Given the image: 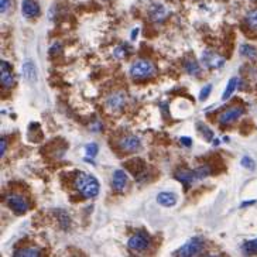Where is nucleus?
Segmentation results:
<instances>
[{
  "instance_id": "f257e3e1",
  "label": "nucleus",
  "mask_w": 257,
  "mask_h": 257,
  "mask_svg": "<svg viewBox=\"0 0 257 257\" xmlns=\"http://www.w3.org/2000/svg\"><path fill=\"white\" fill-rule=\"evenodd\" d=\"M75 187L83 198H95L99 193V181L91 174L79 173L75 178Z\"/></svg>"
},
{
  "instance_id": "f03ea898",
  "label": "nucleus",
  "mask_w": 257,
  "mask_h": 257,
  "mask_svg": "<svg viewBox=\"0 0 257 257\" xmlns=\"http://www.w3.org/2000/svg\"><path fill=\"white\" fill-rule=\"evenodd\" d=\"M156 73V66L153 63L147 60H138L130 66V75L136 79H144L150 78Z\"/></svg>"
},
{
  "instance_id": "7ed1b4c3",
  "label": "nucleus",
  "mask_w": 257,
  "mask_h": 257,
  "mask_svg": "<svg viewBox=\"0 0 257 257\" xmlns=\"http://www.w3.org/2000/svg\"><path fill=\"white\" fill-rule=\"evenodd\" d=\"M203 242L199 238H193L191 240H188L183 248L177 252V255L181 257H193V256H199L202 252H203Z\"/></svg>"
},
{
  "instance_id": "20e7f679",
  "label": "nucleus",
  "mask_w": 257,
  "mask_h": 257,
  "mask_svg": "<svg viewBox=\"0 0 257 257\" xmlns=\"http://www.w3.org/2000/svg\"><path fill=\"white\" fill-rule=\"evenodd\" d=\"M6 203L10 209L17 215H23L28 211L27 199L20 193H9L6 196Z\"/></svg>"
},
{
  "instance_id": "39448f33",
  "label": "nucleus",
  "mask_w": 257,
  "mask_h": 257,
  "mask_svg": "<svg viewBox=\"0 0 257 257\" xmlns=\"http://www.w3.org/2000/svg\"><path fill=\"white\" fill-rule=\"evenodd\" d=\"M151 245V238L147 235L146 232H138L134 236L128 239V248L134 252H143L147 250Z\"/></svg>"
},
{
  "instance_id": "423d86ee",
  "label": "nucleus",
  "mask_w": 257,
  "mask_h": 257,
  "mask_svg": "<svg viewBox=\"0 0 257 257\" xmlns=\"http://www.w3.org/2000/svg\"><path fill=\"white\" fill-rule=\"evenodd\" d=\"M119 146L125 153H131V151H137L141 147V143H140V138L137 136L126 134L119 140Z\"/></svg>"
},
{
  "instance_id": "0eeeda50",
  "label": "nucleus",
  "mask_w": 257,
  "mask_h": 257,
  "mask_svg": "<svg viewBox=\"0 0 257 257\" xmlns=\"http://www.w3.org/2000/svg\"><path fill=\"white\" fill-rule=\"evenodd\" d=\"M202 63L206 65L209 69H216L225 65V58L220 57L216 53H212V51H205L202 54Z\"/></svg>"
},
{
  "instance_id": "6e6552de",
  "label": "nucleus",
  "mask_w": 257,
  "mask_h": 257,
  "mask_svg": "<svg viewBox=\"0 0 257 257\" xmlns=\"http://www.w3.org/2000/svg\"><path fill=\"white\" fill-rule=\"evenodd\" d=\"M243 113H245V110L242 109V108H239V106H232V108L226 109L222 115H220L219 122L222 125H230V123H233L236 119H239Z\"/></svg>"
},
{
  "instance_id": "1a4fd4ad",
  "label": "nucleus",
  "mask_w": 257,
  "mask_h": 257,
  "mask_svg": "<svg viewBox=\"0 0 257 257\" xmlns=\"http://www.w3.org/2000/svg\"><path fill=\"white\" fill-rule=\"evenodd\" d=\"M0 82L3 85V88H10L13 82H14V76H13V72L10 69V65L6 63V61H1L0 63Z\"/></svg>"
},
{
  "instance_id": "9d476101",
  "label": "nucleus",
  "mask_w": 257,
  "mask_h": 257,
  "mask_svg": "<svg viewBox=\"0 0 257 257\" xmlns=\"http://www.w3.org/2000/svg\"><path fill=\"white\" fill-rule=\"evenodd\" d=\"M112 185L115 191H123L128 185V174L123 170H116L112 177Z\"/></svg>"
},
{
  "instance_id": "9b49d317",
  "label": "nucleus",
  "mask_w": 257,
  "mask_h": 257,
  "mask_svg": "<svg viewBox=\"0 0 257 257\" xmlns=\"http://www.w3.org/2000/svg\"><path fill=\"white\" fill-rule=\"evenodd\" d=\"M125 103H126V95L123 92H115L106 99V105L112 110L122 109L125 106Z\"/></svg>"
},
{
  "instance_id": "f8f14e48",
  "label": "nucleus",
  "mask_w": 257,
  "mask_h": 257,
  "mask_svg": "<svg viewBox=\"0 0 257 257\" xmlns=\"http://www.w3.org/2000/svg\"><path fill=\"white\" fill-rule=\"evenodd\" d=\"M21 11L26 17H37L40 16V6L36 0H23L21 3Z\"/></svg>"
},
{
  "instance_id": "ddd939ff",
  "label": "nucleus",
  "mask_w": 257,
  "mask_h": 257,
  "mask_svg": "<svg viewBox=\"0 0 257 257\" xmlns=\"http://www.w3.org/2000/svg\"><path fill=\"white\" fill-rule=\"evenodd\" d=\"M23 76L26 78V81L30 83L37 82V66L33 61H24L23 64Z\"/></svg>"
},
{
  "instance_id": "4468645a",
  "label": "nucleus",
  "mask_w": 257,
  "mask_h": 257,
  "mask_svg": "<svg viewBox=\"0 0 257 257\" xmlns=\"http://www.w3.org/2000/svg\"><path fill=\"white\" fill-rule=\"evenodd\" d=\"M175 178L180 183H183L185 187H188L196 180V174H195V170H180L175 173Z\"/></svg>"
},
{
  "instance_id": "2eb2a0df",
  "label": "nucleus",
  "mask_w": 257,
  "mask_h": 257,
  "mask_svg": "<svg viewBox=\"0 0 257 257\" xmlns=\"http://www.w3.org/2000/svg\"><path fill=\"white\" fill-rule=\"evenodd\" d=\"M157 202L161 206H167L171 208L177 203V195L174 193H160L157 195Z\"/></svg>"
},
{
  "instance_id": "dca6fc26",
  "label": "nucleus",
  "mask_w": 257,
  "mask_h": 257,
  "mask_svg": "<svg viewBox=\"0 0 257 257\" xmlns=\"http://www.w3.org/2000/svg\"><path fill=\"white\" fill-rule=\"evenodd\" d=\"M150 16H151L153 20H156V21H161V20H164L167 17V9H165L163 4L156 3V4H153L150 7Z\"/></svg>"
},
{
  "instance_id": "f3484780",
  "label": "nucleus",
  "mask_w": 257,
  "mask_h": 257,
  "mask_svg": "<svg viewBox=\"0 0 257 257\" xmlns=\"http://www.w3.org/2000/svg\"><path fill=\"white\" fill-rule=\"evenodd\" d=\"M126 167H128V170L130 173H133V174H141V171H143V168H144V163H143V160H140V158H134V160H130L126 163Z\"/></svg>"
},
{
  "instance_id": "a211bd4d",
  "label": "nucleus",
  "mask_w": 257,
  "mask_h": 257,
  "mask_svg": "<svg viewBox=\"0 0 257 257\" xmlns=\"http://www.w3.org/2000/svg\"><path fill=\"white\" fill-rule=\"evenodd\" d=\"M238 82L239 79L235 76V78H230L229 82H228V86H226V89L223 91V93H222V101H228L230 96L235 93V91H236V88H238Z\"/></svg>"
},
{
  "instance_id": "6ab92c4d",
  "label": "nucleus",
  "mask_w": 257,
  "mask_h": 257,
  "mask_svg": "<svg viewBox=\"0 0 257 257\" xmlns=\"http://www.w3.org/2000/svg\"><path fill=\"white\" fill-rule=\"evenodd\" d=\"M41 255V250L37 248H23L18 249L14 252L13 256H20V257H37Z\"/></svg>"
},
{
  "instance_id": "aec40b11",
  "label": "nucleus",
  "mask_w": 257,
  "mask_h": 257,
  "mask_svg": "<svg viewBox=\"0 0 257 257\" xmlns=\"http://www.w3.org/2000/svg\"><path fill=\"white\" fill-rule=\"evenodd\" d=\"M242 252H243V255H246V256L257 255V239L245 242L243 246H242Z\"/></svg>"
},
{
  "instance_id": "412c9836",
  "label": "nucleus",
  "mask_w": 257,
  "mask_h": 257,
  "mask_svg": "<svg viewBox=\"0 0 257 257\" xmlns=\"http://www.w3.org/2000/svg\"><path fill=\"white\" fill-rule=\"evenodd\" d=\"M184 69H185V72L191 73V75H196V73H199V71H201L199 64L195 60H193V58L184 61Z\"/></svg>"
},
{
  "instance_id": "4be33fe9",
  "label": "nucleus",
  "mask_w": 257,
  "mask_h": 257,
  "mask_svg": "<svg viewBox=\"0 0 257 257\" xmlns=\"http://www.w3.org/2000/svg\"><path fill=\"white\" fill-rule=\"evenodd\" d=\"M246 23L250 28L257 30V9L252 10L246 14Z\"/></svg>"
},
{
  "instance_id": "5701e85b",
  "label": "nucleus",
  "mask_w": 257,
  "mask_h": 257,
  "mask_svg": "<svg viewBox=\"0 0 257 257\" xmlns=\"http://www.w3.org/2000/svg\"><path fill=\"white\" fill-rule=\"evenodd\" d=\"M212 92V85L211 83H208V85H205L203 88L201 89L199 92V101L201 102H205L208 98H209V95H211Z\"/></svg>"
},
{
  "instance_id": "b1692460",
  "label": "nucleus",
  "mask_w": 257,
  "mask_h": 257,
  "mask_svg": "<svg viewBox=\"0 0 257 257\" xmlns=\"http://www.w3.org/2000/svg\"><path fill=\"white\" fill-rule=\"evenodd\" d=\"M240 54L242 55H246V57H256L257 55V51L253 48V47L250 46H242L240 47Z\"/></svg>"
},
{
  "instance_id": "393cba45",
  "label": "nucleus",
  "mask_w": 257,
  "mask_h": 257,
  "mask_svg": "<svg viewBox=\"0 0 257 257\" xmlns=\"http://www.w3.org/2000/svg\"><path fill=\"white\" fill-rule=\"evenodd\" d=\"M85 150H86L88 157H95L96 154H98V151H99V148H98V144H96V143H89Z\"/></svg>"
},
{
  "instance_id": "a878e982",
  "label": "nucleus",
  "mask_w": 257,
  "mask_h": 257,
  "mask_svg": "<svg viewBox=\"0 0 257 257\" xmlns=\"http://www.w3.org/2000/svg\"><path fill=\"white\" fill-rule=\"evenodd\" d=\"M242 165L249 168V170H253V168H255V161H253L250 157H243V158H242Z\"/></svg>"
},
{
  "instance_id": "bb28decb",
  "label": "nucleus",
  "mask_w": 257,
  "mask_h": 257,
  "mask_svg": "<svg viewBox=\"0 0 257 257\" xmlns=\"http://www.w3.org/2000/svg\"><path fill=\"white\" fill-rule=\"evenodd\" d=\"M199 130H201L202 133H203V136H205L206 140H212V137H213V133H212L211 128H208L206 126L201 125V126H199Z\"/></svg>"
},
{
  "instance_id": "cd10ccee",
  "label": "nucleus",
  "mask_w": 257,
  "mask_h": 257,
  "mask_svg": "<svg viewBox=\"0 0 257 257\" xmlns=\"http://www.w3.org/2000/svg\"><path fill=\"white\" fill-rule=\"evenodd\" d=\"M0 4H1V13H6L10 9L11 0H0Z\"/></svg>"
},
{
  "instance_id": "c85d7f7f",
  "label": "nucleus",
  "mask_w": 257,
  "mask_h": 257,
  "mask_svg": "<svg viewBox=\"0 0 257 257\" xmlns=\"http://www.w3.org/2000/svg\"><path fill=\"white\" fill-rule=\"evenodd\" d=\"M4 153H6V138L1 137V140H0V156L3 157Z\"/></svg>"
},
{
  "instance_id": "c756f323",
  "label": "nucleus",
  "mask_w": 257,
  "mask_h": 257,
  "mask_svg": "<svg viewBox=\"0 0 257 257\" xmlns=\"http://www.w3.org/2000/svg\"><path fill=\"white\" fill-rule=\"evenodd\" d=\"M115 55H116L118 58H123V57L126 55V53H125V50H123L122 47H118V48L115 50Z\"/></svg>"
},
{
  "instance_id": "7c9ffc66",
  "label": "nucleus",
  "mask_w": 257,
  "mask_h": 257,
  "mask_svg": "<svg viewBox=\"0 0 257 257\" xmlns=\"http://www.w3.org/2000/svg\"><path fill=\"white\" fill-rule=\"evenodd\" d=\"M180 141L183 143L184 146H187V147H190L191 144H193V141H191V138L190 137H181L180 138Z\"/></svg>"
},
{
  "instance_id": "2f4dec72",
  "label": "nucleus",
  "mask_w": 257,
  "mask_h": 257,
  "mask_svg": "<svg viewBox=\"0 0 257 257\" xmlns=\"http://www.w3.org/2000/svg\"><path fill=\"white\" fill-rule=\"evenodd\" d=\"M60 48H61V46H60V44H55V46L51 47V54L60 53Z\"/></svg>"
},
{
  "instance_id": "473e14b6",
  "label": "nucleus",
  "mask_w": 257,
  "mask_h": 257,
  "mask_svg": "<svg viewBox=\"0 0 257 257\" xmlns=\"http://www.w3.org/2000/svg\"><path fill=\"white\" fill-rule=\"evenodd\" d=\"M137 28H136V30H134V31H133V33H131V38H133V40H134V38H136V36H137Z\"/></svg>"
}]
</instances>
